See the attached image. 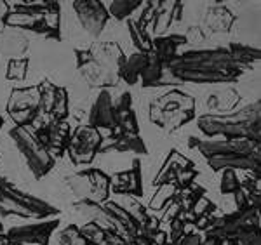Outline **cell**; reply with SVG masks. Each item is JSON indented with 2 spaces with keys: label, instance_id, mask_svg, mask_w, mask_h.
Wrapping results in <instances>:
<instances>
[{
  "label": "cell",
  "instance_id": "6da1fadb",
  "mask_svg": "<svg viewBox=\"0 0 261 245\" xmlns=\"http://www.w3.org/2000/svg\"><path fill=\"white\" fill-rule=\"evenodd\" d=\"M244 66L231 59L228 49L188 50L178 54L167 66V71L174 78L193 84H225L237 82L244 73Z\"/></svg>",
  "mask_w": 261,
  "mask_h": 245
},
{
  "label": "cell",
  "instance_id": "7a4b0ae2",
  "mask_svg": "<svg viewBox=\"0 0 261 245\" xmlns=\"http://www.w3.org/2000/svg\"><path fill=\"white\" fill-rule=\"evenodd\" d=\"M77 68L92 87H112L119 82V70L124 63V52L117 44H96L86 50H75Z\"/></svg>",
  "mask_w": 261,
  "mask_h": 245
},
{
  "label": "cell",
  "instance_id": "3957f363",
  "mask_svg": "<svg viewBox=\"0 0 261 245\" xmlns=\"http://www.w3.org/2000/svg\"><path fill=\"white\" fill-rule=\"evenodd\" d=\"M261 104L254 101L249 106L231 115H202L199 129L207 136H225V139H249L259 143L261 139Z\"/></svg>",
  "mask_w": 261,
  "mask_h": 245
},
{
  "label": "cell",
  "instance_id": "277c9868",
  "mask_svg": "<svg viewBox=\"0 0 261 245\" xmlns=\"http://www.w3.org/2000/svg\"><path fill=\"white\" fill-rule=\"evenodd\" d=\"M195 115V101L181 91H169L150 104V120L166 132L179 129Z\"/></svg>",
  "mask_w": 261,
  "mask_h": 245
},
{
  "label": "cell",
  "instance_id": "5b68a950",
  "mask_svg": "<svg viewBox=\"0 0 261 245\" xmlns=\"http://www.w3.org/2000/svg\"><path fill=\"white\" fill-rule=\"evenodd\" d=\"M0 205L6 210L7 216L16 214V216L21 217L45 219L49 216L60 214L58 207L50 205L27 192H21L6 177H0Z\"/></svg>",
  "mask_w": 261,
  "mask_h": 245
},
{
  "label": "cell",
  "instance_id": "8992f818",
  "mask_svg": "<svg viewBox=\"0 0 261 245\" xmlns=\"http://www.w3.org/2000/svg\"><path fill=\"white\" fill-rule=\"evenodd\" d=\"M66 184L73 192L79 200L101 204L108 202L110 195V177L99 169H87V171L75 172L66 177Z\"/></svg>",
  "mask_w": 261,
  "mask_h": 245
},
{
  "label": "cell",
  "instance_id": "52a82bcc",
  "mask_svg": "<svg viewBox=\"0 0 261 245\" xmlns=\"http://www.w3.org/2000/svg\"><path fill=\"white\" fill-rule=\"evenodd\" d=\"M9 136L12 138L19 153L23 155L30 172L37 179L49 174V171L54 167V158L39 145V141L33 138L30 130L27 127H14L9 132Z\"/></svg>",
  "mask_w": 261,
  "mask_h": 245
},
{
  "label": "cell",
  "instance_id": "ba28073f",
  "mask_svg": "<svg viewBox=\"0 0 261 245\" xmlns=\"http://www.w3.org/2000/svg\"><path fill=\"white\" fill-rule=\"evenodd\" d=\"M7 113L16 122V127H27L42 115L39 86L12 89L7 101Z\"/></svg>",
  "mask_w": 261,
  "mask_h": 245
},
{
  "label": "cell",
  "instance_id": "9c48e42d",
  "mask_svg": "<svg viewBox=\"0 0 261 245\" xmlns=\"http://www.w3.org/2000/svg\"><path fill=\"white\" fill-rule=\"evenodd\" d=\"M101 143H103V136L98 129L91 125H81L70 136L66 151L75 166H87L94 160L96 153H99Z\"/></svg>",
  "mask_w": 261,
  "mask_h": 245
},
{
  "label": "cell",
  "instance_id": "30bf717a",
  "mask_svg": "<svg viewBox=\"0 0 261 245\" xmlns=\"http://www.w3.org/2000/svg\"><path fill=\"white\" fill-rule=\"evenodd\" d=\"M190 146L197 148L205 160L220 155H252L259 151V143L249 139H220V141H199L190 138Z\"/></svg>",
  "mask_w": 261,
  "mask_h": 245
},
{
  "label": "cell",
  "instance_id": "8fae6325",
  "mask_svg": "<svg viewBox=\"0 0 261 245\" xmlns=\"http://www.w3.org/2000/svg\"><path fill=\"white\" fill-rule=\"evenodd\" d=\"M71 129L66 124V120L63 122H45L39 129L35 130L33 138L39 141V145L44 148L45 151L56 160L61 157L66 151V146L70 143Z\"/></svg>",
  "mask_w": 261,
  "mask_h": 245
},
{
  "label": "cell",
  "instance_id": "7c38bea8",
  "mask_svg": "<svg viewBox=\"0 0 261 245\" xmlns=\"http://www.w3.org/2000/svg\"><path fill=\"white\" fill-rule=\"evenodd\" d=\"M42 115H47V122H63L68 115V94L63 87L44 80L39 84Z\"/></svg>",
  "mask_w": 261,
  "mask_h": 245
},
{
  "label": "cell",
  "instance_id": "4fadbf2b",
  "mask_svg": "<svg viewBox=\"0 0 261 245\" xmlns=\"http://www.w3.org/2000/svg\"><path fill=\"white\" fill-rule=\"evenodd\" d=\"M73 11L87 33L96 39L108 23V9L99 0H75Z\"/></svg>",
  "mask_w": 261,
  "mask_h": 245
},
{
  "label": "cell",
  "instance_id": "5bb4252c",
  "mask_svg": "<svg viewBox=\"0 0 261 245\" xmlns=\"http://www.w3.org/2000/svg\"><path fill=\"white\" fill-rule=\"evenodd\" d=\"M58 226H60V219H50V221L37 223V225L11 228L6 235L12 242L23 245H49L50 235Z\"/></svg>",
  "mask_w": 261,
  "mask_h": 245
},
{
  "label": "cell",
  "instance_id": "9a60e30c",
  "mask_svg": "<svg viewBox=\"0 0 261 245\" xmlns=\"http://www.w3.org/2000/svg\"><path fill=\"white\" fill-rule=\"evenodd\" d=\"M110 192L117 195L127 197H141L143 184H141V164L140 158H134L133 167L127 171L117 172L110 177Z\"/></svg>",
  "mask_w": 261,
  "mask_h": 245
},
{
  "label": "cell",
  "instance_id": "2e32d148",
  "mask_svg": "<svg viewBox=\"0 0 261 245\" xmlns=\"http://www.w3.org/2000/svg\"><path fill=\"white\" fill-rule=\"evenodd\" d=\"M259 151L252 155H220L207 158V164L213 171H251L259 179Z\"/></svg>",
  "mask_w": 261,
  "mask_h": 245
},
{
  "label": "cell",
  "instance_id": "e0dca14e",
  "mask_svg": "<svg viewBox=\"0 0 261 245\" xmlns=\"http://www.w3.org/2000/svg\"><path fill=\"white\" fill-rule=\"evenodd\" d=\"M94 129H110L115 130V115H113V99L108 91H101L98 99L94 101L89 113V124Z\"/></svg>",
  "mask_w": 261,
  "mask_h": 245
},
{
  "label": "cell",
  "instance_id": "ac0fdd59",
  "mask_svg": "<svg viewBox=\"0 0 261 245\" xmlns=\"http://www.w3.org/2000/svg\"><path fill=\"white\" fill-rule=\"evenodd\" d=\"M110 151H130L136 155H145L146 146L140 138V134H125V132H112L103 139L99 153H110Z\"/></svg>",
  "mask_w": 261,
  "mask_h": 245
},
{
  "label": "cell",
  "instance_id": "d6986e66",
  "mask_svg": "<svg viewBox=\"0 0 261 245\" xmlns=\"http://www.w3.org/2000/svg\"><path fill=\"white\" fill-rule=\"evenodd\" d=\"M113 115H115V130L113 132L138 134V120L129 92H124L117 99V103H113Z\"/></svg>",
  "mask_w": 261,
  "mask_h": 245
},
{
  "label": "cell",
  "instance_id": "ffe728a7",
  "mask_svg": "<svg viewBox=\"0 0 261 245\" xmlns=\"http://www.w3.org/2000/svg\"><path fill=\"white\" fill-rule=\"evenodd\" d=\"M187 42V37L183 35H166V37H157V39L151 40V52L155 54L161 63L164 65V68L167 70L169 63L178 56V49L179 45H183Z\"/></svg>",
  "mask_w": 261,
  "mask_h": 245
},
{
  "label": "cell",
  "instance_id": "44dd1931",
  "mask_svg": "<svg viewBox=\"0 0 261 245\" xmlns=\"http://www.w3.org/2000/svg\"><path fill=\"white\" fill-rule=\"evenodd\" d=\"M148 65V52H136L125 58L119 70V80H124L127 86H134L141 77L143 70Z\"/></svg>",
  "mask_w": 261,
  "mask_h": 245
},
{
  "label": "cell",
  "instance_id": "7402d4cb",
  "mask_svg": "<svg viewBox=\"0 0 261 245\" xmlns=\"http://www.w3.org/2000/svg\"><path fill=\"white\" fill-rule=\"evenodd\" d=\"M188 166H192L190 160L185 158L179 151L172 150L169 153V157H167V160L164 162V166L161 169V172H159V176L155 177L153 184H155V186H162V184H174V179H176L178 171H179V169H183V167H188Z\"/></svg>",
  "mask_w": 261,
  "mask_h": 245
},
{
  "label": "cell",
  "instance_id": "603a6c76",
  "mask_svg": "<svg viewBox=\"0 0 261 245\" xmlns=\"http://www.w3.org/2000/svg\"><path fill=\"white\" fill-rule=\"evenodd\" d=\"M233 23V14L225 7H213L205 16V28L209 33H225Z\"/></svg>",
  "mask_w": 261,
  "mask_h": 245
},
{
  "label": "cell",
  "instance_id": "cb8c5ba5",
  "mask_svg": "<svg viewBox=\"0 0 261 245\" xmlns=\"http://www.w3.org/2000/svg\"><path fill=\"white\" fill-rule=\"evenodd\" d=\"M228 52L231 59H233L237 65L244 66V68H249L252 63H256L261 56L259 49L256 47H251V45H242V44H230L228 47Z\"/></svg>",
  "mask_w": 261,
  "mask_h": 245
},
{
  "label": "cell",
  "instance_id": "d4e9b609",
  "mask_svg": "<svg viewBox=\"0 0 261 245\" xmlns=\"http://www.w3.org/2000/svg\"><path fill=\"white\" fill-rule=\"evenodd\" d=\"M127 28H129V33H130V40H133L134 45L140 49V52H150L151 50V39H150L148 33L143 32V30L138 26L136 21H133V19L127 21Z\"/></svg>",
  "mask_w": 261,
  "mask_h": 245
},
{
  "label": "cell",
  "instance_id": "484cf974",
  "mask_svg": "<svg viewBox=\"0 0 261 245\" xmlns=\"http://www.w3.org/2000/svg\"><path fill=\"white\" fill-rule=\"evenodd\" d=\"M141 4H143L141 0H113L110 4V9H108V14H112L117 19H125Z\"/></svg>",
  "mask_w": 261,
  "mask_h": 245
},
{
  "label": "cell",
  "instance_id": "4316f807",
  "mask_svg": "<svg viewBox=\"0 0 261 245\" xmlns=\"http://www.w3.org/2000/svg\"><path fill=\"white\" fill-rule=\"evenodd\" d=\"M60 243L61 245H98V243L91 242L89 238H86V236L81 233V230L73 225L66 226L65 230H63V233L60 235Z\"/></svg>",
  "mask_w": 261,
  "mask_h": 245
},
{
  "label": "cell",
  "instance_id": "83f0119b",
  "mask_svg": "<svg viewBox=\"0 0 261 245\" xmlns=\"http://www.w3.org/2000/svg\"><path fill=\"white\" fill-rule=\"evenodd\" d=\"M233 236L242 240L246 245H261V235L258 225H246L237 231Z\"/></svg>",
  "mask_w": 261,
  "mask_h": 245
},
{
  "label": "cell",
  "instance_id": "f1b7e54d",
  "mask_svg": "<svg viewBox=\"0 0 261 245\" xmlns=\"http://www.w3.org/2000/svg\"><path fill=\"white\" fill-rule=\"evenodd\" d=\"M241 189V181L237 179L235 171H225L221 177V193L223 195H235Z\"/></svg>",
  "mask_w": 261,
  "mask_h": 245
},
{
  "label": "cell",
  "instance_id": "f546056e",
  "mask_svg": "<svg viewBox=\"0 0 261 245\" xmlns=\"http://www.w3.org/2000/svg\"><path fill=\"white\" fill-rule=\"evenodd\" d=\"M28 61L27 59H11L7 65V78L11 80H23L27 73Z\"/></svg>",
  "mask_w": 261,
  "mask_h": 245
},
{
  "label": "cell",
  "instance_id": "4dcf8cb0",
  "mask_svg": "<svg viewBox=\"0 0 261 245\" xmlns=\"http://www.w3.org/2000/svg\"><path fill=\"white\" fill-rule=\"evenodd\" d=\"M185 235V223L179 216L171 219V245H174Z\"/></svg>",
  "mask_w": 261,
  "mask_h": 245
},
{
  "label": "cell",
  "instance_id": "1f68e13d",
  "mask_svg": "<svg viewBox=\"0 0 261 245\" xmlns=\"http://www.w3.org/2000/svg\"><path fill=\"white\" fill-rule=\"evenodd\" d=\"M200 242H202L200 235H197V233H188L187 235L185 233L174 245H200Z\"/></svg>",
  "mask_w": 261,
  "mask_h": 245
},
{
  "label": "cell",
  "instance_id": "d6a6232c",
  "mask_svg": "<svg viewBox=\"0 0 261 245\" xmlns=\"http://www.w3.org/2000/svg\"><path fill=\"white\" fill-rule=\"evenodd\" d=\"M200 245H223V240L213 235H205V238H202Z\"/></svg>",
  "mask_w": 261,
  "mask_h": 245
},
{
  "label": "cell",
  "instance_id": "836d02e7",
  "mask_svg": "<svg viewBox=\"0 0 261 245\" xmlns=\"http://www.w3.org/2000/svg\"><path fill=\"white\" fill-rule=\"evenodd\" d=\"M223 245H246L242 240H239L237 236H228V238L223 240Z\"/></svg>",
  "mask_w": 261,
  "mask_h": 245
},
{
  "label": "cell",
  "instance_id": "e575fe53",
  "mask_svg": "<svg viewBox=\"0 0 261 245\" xmlns=\"http://www.w3.org/2000/svg\"><path fill=\"white\" fill-rule=\"evenodd\" d=\"M2 125H4V118L0 117V127H2Z\"/></svg>",
  "mask_w": 261,
  "mask_h": 245
}]
</instances>
